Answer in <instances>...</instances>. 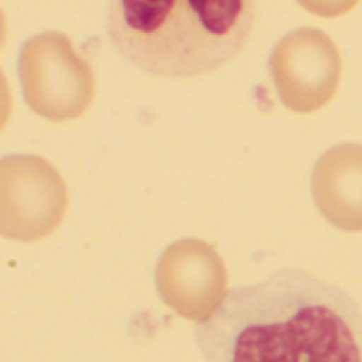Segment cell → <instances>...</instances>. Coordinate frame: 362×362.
<instances>
[{
  "instance_id": "cell-1",
  "label": "cell",
  "mask_w": 362,
  "mask_h": 362,
  "mask_svg": "<svg viewBox=\"0 0 362 362\" xmlns=\"http://www.w3.org/2000/svg\"><path fill=\"white\" fill-rule=\"evenodd\" d=\"M194 337L205 362H362L356 300L298 269L228 290Z\"/></svg>"
},
{
  "instance_id": "cell-2",
  "label": "cell",
  "mask_w": 362,
  "mask_h": 362,
  "mask_svg": "<svg viewBox=\"0 0 362 362\" xmlns=\"http://www.w3.org/2000/svg\"><path fill=\"white\" fill-rule=\"evenodd\" d=\"M245 0H122L111 7L107 33L136 69L186 79L233 60L252 33Z\"/></svg>"
},
{
  "instance_id": "cell-3",
  "label": "cell",
  "mask_w": 362,
  "mask_h": 362,
  "mask_svg": "<svg viewBox=\"0 0 362 362\" xmlns=\"http://www.w3.org/2000/svg\"><path fill=\"white\" fill-rule=\"evenodd\" d=\"M20 81L28 107L54 122L79 117L96 90L92 66L62 33H41L24 43Z\"/></svg>"
},
{
  "instance_id": "cell-4",
  "label": "cell",
  "mask_w": 362,
  "mask_h": 362,
  "mask_svg": "<svg viewBox=\"0 0 362 362\" xmlns=\"http://www.w3.org/2000/svg\"><path fill=\"white\" fill-rule=\"evenodd\" d=\"M66 184L41 156L0 158V235L37 241L52 235L66 214Z\"/></svg>"
},
{
  "instance_id": "cell-5",
  "label": "cell",
  "mask_w": 362,
  "mask_h": 362,
  "mask_svg": "<svg viewBox=\"0 0 362 362\" xmlns=\"http://www.w3.org/2000/svg\"><path fill=\"white\" fill-rule=\"evenodd\" d=\"M341 71L334 41L317 28L288 33L269 56V73L279 100L294 113L326 107L339 88Z\"/></svg>"
},
{
  "instance_id": "cell-6",
  "label": "cell",
  "mask_w": 362,
  "mask_h": 362,
  "mask_svg": "<svg viewBox=\"0 0 362 362\" xmlns=\"http://www.w3.org/2000/svg\"><path fill=\"white\" fill-rule=\"evenodd\" d=\"M228 273L218 250L201 239L170 243L156 264V288L162 300L188 320H209L228 290Z\"/></svg>"
},
{
  "instance_id": "cell-7",
  "label": "cell",
  "mask_w": 362,
  "mask_h": 362,
  "mask_svg": "<svg viewBox=\"0 0 362 362\" xmlns=\"http://www.w3.org/2000/svg\"><path fill=\"white\" fill-rule=\"evenodd\" d=\"M311 194L320 214L343 233H362V145L339 143L313 166Z\"/></svg>"
},
{
  "instance_id": "cell-8",
  "label": "cell",
  "mask_w": 362,
  "mask_h": 362,
  "mask_svg": "<svg viewBox=\"0 0 362 362\" xmlns=\"http://www.w3.org/2000/svg\"><path fill=\"white\" fill-rule=\"evenodd\" d=\"M11 107H13V100H11V88H9V81L0 69V130H3L11 117Z\"/></svg>"
},
{
  "instance_id": "cell-9",
  "label": "cell",
  "mask_w": 362,
  "mask_h": 362,
  "mask_svg": "<svg viewBox=\"0 0 362 362\" xmlns=\"http://www.w3.org/2000/svg\"><path fill=\"white\" fill-rule=\"evenodd\" d=\"M5 41H7V22H5L3 11H0V52L5 47Z\"/></svg>"
}]
</instances>
